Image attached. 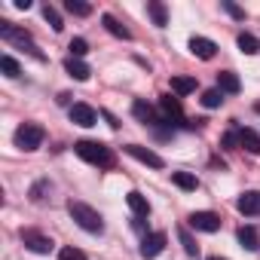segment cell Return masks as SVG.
Segmentation results:
<instances>
[{"mask_svg":"<svg viewBox=\"0 0 260 260\" xmlns=\"http://www.w3.org/2000/svg\"><path fill=\"white\" fill-rule=\"evenodd\" d=\"M43 138H46V132L37 122H25L16 128V147H22V150H37L43 144Z\"/></svg>","mask_w":260,"mask_h":260,"instance_id":"4","label":"cell"},{"mask_svg":"<svg viewBox=\"0 0 260 260\" xmlns=\"http://www.w3.org/2000/svg\"><path fill=\"white\" fill-rule=\"evenodd\" d=\"M58 260H86V254H83L80 248H61Z\"/></svg>","mask_w":260,"mask_h":260,"instance_id":"30","label":"cell"},{"mask_svg":"<svg viewBox=\"0 0 260 260\" xmlns=\"http://www.w3.org/2000/svg\"><path fill=\"white\" fill-rule=\"evenodd\" d=\"M74 150H77L80 159H86V162H92V166H98V169H113V166H116L113 150H110L107 144H101V141H77Z\"/></svg>","mask_w":260,"mask_h":260,"instance_id":"1","label":"cell"},{"mask_svg":"<svg viewBox=\"0 0 260 260\" xmlns=\"http://www.w3.org/2000/svg\"><path fill=\"white\" fill-rule=\"evenodd\" d=\"M0 37H4L7 43H13V46H19V49H25V52H31L37 61H43V52L37 49V43L31 40V34L22 31V28H16L13 22H0Z\"/></svg>","mask_w":260,"mask_h":260,"instance_id":"3","label":"cell"},{"mask_svg":"<svg viewBox=\"0 0 260 260\" xmlns=\"http://www.w3.org/2000/svg\"><path fill=\"white\" fill-rule=\"evenodd\" d=\"M43 19L52 25V31H61V28H64V25H61V16H58V10H55V7H49V4L43 7Z\"/></svg>","mask_w":260,"mask_h":260,"instance_id":"28","label":"cell"},{"mask_svg":"<svg viewBox=\"0 0 260 260\" xmlns=\"http://www.w3.org/2000/svg\"><path fill=\"white\" fill-rule=\"evenodd\" d=\"M125 153H128V156H135V159L144 162V166H150V169H162V166H166L159 153H153L150 147H141V144H125Z\"/></svg>","mask_w":260,"mask_h":260,"instance_id":"7","label":"cell"},{"mask_svg":"<svg viewBox=\"0 0 260 260\" xmlns=\"http://www.w3.org/2000/svg\"><path fill=\"white\" fill-rule=\"evenodd\" d=\"M101 22H104V28H107L113 37H119V40H128V37H132V31H128L116 16H110V13H104V16H101Z\"/></svg>","mask_w":260,"mask_h":260,"instance_id":"16","label":"cell"},{"mask_svg":"<svg viewBox=\"0 0 260 260\" xmlns=\"http://www.w3.org/2000/svg\"><path fill=\"white\" fill-rule=\"evenodd\" d=\"M162 248H166V233H150L141 242V257L144 260H153L156 254H162Z\"/></svg>","mask_w":260,"mask_h":260,"instance_id":"9","label":"cell"},{"mask_svg":"<svg viewBox=\"0 0 260 260\" xmlns=\"http://www.w3.org/2000/svg\"><path fill=\"white\" fill-rule=\"evenodd\" d=\"M236 43H239V49H242L245 55H254V52H260V43H257L251 34H239V40H236Z\"/></svg>","mask_w":260,"mask_h":260,"instance_id":"25","label":"cell"},{"mask_svg":"<svg viewBox=\"0 0 260 260\" xmlns=\"http://www.w3.org/2000/svg\"><path fill=\"white\" fill-rule=\"evenodd\" d=\"M178 236H181V245H184V251H187L190 257H196V254H199V245H196V239L190 236V230H187V226H181V230H178Z\"/></svg>","mask_w":260,"mask_h":260,"instance_id":"23","label":"cell"},{"mask_svg":"<svg viewBox=\"0 0 260 260\" xmlns=\"http://www.w3.org/2000/svg\"><path fill=\"white\" fill-rule=\"evenodd\" d=\"M159 107H162V122H181L184 119V107H181V101L178 98H172V95H162L159 98Z\"/></svg>","mask_w":260,"mask_h":260,"instance_id":"8","label":"cell"},{"mask_svg":"<svg viewBox=\"0 0 260 260\" xmlns=\"http://www.w3.org/2000/svg\"><path fill=\"white\" fill-rule=\"evenodd\" d=\"M236 236H239V242H242V248H245V251H254V248L260 245V239H257V230H254V226H242Z\"/></svg>","mask_w":260,"mask_h":260,"instance_id":"20","label":"cell"},{"mask_svg":"<svg viewBox=\"0 0 260 260\" xmlns=\"http://www.w3.org/2000/svg\"><path fill=\"white\" fill-rule=\"evenodd\" d=\"M172 181H175L181 190H196V187H199V178H196V175H190V172H175V175H172Z\"/></svg>","mask_w":260,"mask_h":260,"instance_id":"22","label":"cell"},{"mask_svg":"<svg viewBox=\"0 0 260 260\" xmlns=\"http://www.w3.org/2000/svg\"><path fill=\"white\" fill-rule=\"evenodd\" d=\"M239 147L257 156L260 153V135L254 132V128H239Z\"/></svg>","mask_w":260,"mask_h":260,"instance_id":"14","label":"cell"},{"mask_svg":"<svg viewBox=\"0 0 260 260\" xmlns=\"http://www.w3.org/2000/svg\"><path fill=\"white\" fill-rule=\"evenodd\" d=\"M68 49H71V58H83V55H86V52H89V43H86V40H83V37H74V40H71V46H68Z\"/></svg>","mask_w":260,"mask_h":260,"instance_id":"29","label":"cell"},{"mask_svg":"<svg viewBox=\"0 0 260 260\" xmlns=\"http://www.w3.org/2000/svg\"><path fill=\"white\" fill-rule=\"evenodd\" d=\"M0 71H4L7 77H13V80L22 74V68H19V61H16L13 55H4V58H0Z\"/></svg>","mask_w":260,"mask_h":260,"instance_id":"26","label":"cell"},{"mask_svg":"<svg viewBox=\"0 0 260 260\" xmlns=\"http://www.w3.org/2000/svg\"><path fill=\"white\" fill-rule=\"evenodd\" d=\"M220 144H223V147H226V150H236V147H239V132H226V135H223V141H220Z\"/></svg>","mask_w":260,"mask_h":260,"instance_id":"31","label":"cell"},{"mask_svg":"<svg viewBox=\"0 0 260 260\" xmlns=\"http://www.w3.org/2000/svg\"><path fill=\"white\" fill-rule=\"evenodd\" d=\"M217 89H220L223 95H236V92L242 89V83H239V77H236L233 71H220V74H217Z\"/></svg>","mask_w":260,"mask_h":260,"instance_id":"15","label":"cell"},{"mask_svg":"<svg viewBox=\"0 0 260 260\" xmlns=\"http://www.w3.org/2000/svg\"><path fill=\"white\" fill-rule=\"evenodd\" d=\"M22 245L28 251H34V254H49L52 251V239L37 233V230H22Z\"/></svg>","mask_w":260,"mask_h":260,"instance_id":"5","label":"cell"},{"mask_svg":"<svg viewBox=\"0 0 260 260\" xmlns=\"http://www.w3.org/2000/svg\"><path fill=\"white\" fill-rule=\"evenodd\" d=\"M68 214L77 220V226L80 230H86V233H101L104 230V220H101V214L92 208V205H86V202H68Z\"/></svg>","mask_w":260,"mask_h":260,"instance_id":"2","label":"cell"},{"mask_svg":"<svg viewBox=\"0 0 260 260\" xmlns=\"http://www.w3.org/2000/svg\"><path fill=\"white\" fill-rule=\"evenodd\" d=\"M64 10H68L71 16H80V19L92 16V7H89V4H83V0H68V4H64Z\"/></svg>","mask_w":260,"mask_h":260,"instance_id":"24","label":"cell"},{"mask_svg":"<svg viewBox=\"0 0 260 260\" xmlns=\"http://www.w3.org/2000/svg\"><path fill=\"white\" fill-rule=\"evenodd\" d=\"M208 260H226V257H208Z\"/></svg>","mask_w":260,"mask_h":260,"instance_id":"34","label":"cell"},{"mask_svg":"<svg viewBox=\"0 0 260 260\" xmlns=\"http://www.w3.org/2000/svg\"><path fill=\"white\" fill-rule=\"evenodd\" d=\"M71 119L77 122V125H95L98 122V113H95V107H89V104H74L71 107Z\"/></svg>","mask_w":260,"mask_h":260,"instance_id":"12","label":"cell"},{"mask_svg":"<svg viewBox=\"0 0 260 260\" xmlns=\"http://www.w3.org/2000/svg\"><path fill=\"white\" fill-rule=\"evenodd\" d=\"M202 104L211 110V107H220L223 104V92L220 89H208V92H202Z\"/></svg>","mask_w":260,"mask_h":260,"instance_id":"27","label":"cell"},{"mask_svg":"<svg viewBox=\"0 0 260 260\" xmlns=\"http://www.w3.org/2000/svg\"><path fill=\"white\" fill-rule=\"evenodd\" d=\"M132 113H135V119H141V122H147V125H156V122H159L156 110H153L147 101H135V104H132Z\"/></svg>","mask_w":260,"mask_h":260,"instance_id":"17","label":"cell"},{"mask_svg":"<svg viewBox=\"0 0 260 260\" xmlns=\"http://www.w3.org/2000/svg\"><path fill=\"white\" fill-rule=\"evenodd\" d=\"M46 190H49V184H46V181H40V184H34V187H31V199H34V202H40Z\"/></svg>","mask_w":260,"mask_h":260,"instance_id":"32","label":"cell"},{"mask_svg":"<svg viewBox=\"0 0 260 260\" xmlns=\"http://www.w3.org/2000/svg\"><path fill=\"white\" fill-rule=\"evenodd\" d=\"M223 10H226V13H230L233 19H245V13H242V10H239L236 4H230V0H223Z\"/></svg>","mask_w":260,"mask_h":260,"instance_id":"33","label":"cell"},{"mask_svg":"<svg viewBox=\"0 0 260 260\" xmlns=\"http://www.w3.org/2000/svg\"><path fill=\"white\" fill-rule=\"evenodd\" d=\"M147 13H150V19H153L159 28L169 25V13H166V7L159 4V0H150V4H147Z\"/></svg>","mask_w":260,"mask_h":260,"instance_id":"21","label":"cell"},{"mask_svg":"<svg viewBox=\"0 0 260 260\" xmlns=\"http://www.w3.org/2000/svg\"><path fill=\"white\" fill-rule=\"evenodd\" d=\"M236 208H239L245 217L260 214V190H248V193H242V196H239V202H236Z\"/></svg>","mask_w":260,"mask_h":260,"instance_id":"11","label":"cell"},{"mask_svg":"<svg viewBox=\"0 0 260 260\" xmlns=\"http://www.w3.org/2000/svg\"><path fill=\"white\" fill-rule=\"evenodd\" d=\"M172 92L175 95H190V92H196V80L193 77H172Z\"/></svg>","mask_w":260,"mask_h":260,"instance_id":"19","label":"cell"},{"mask_svg":"<svg viewBox=\"0 0 260 260\" xmlns=\"http://www.w3.org/2000/svg\"><path fill=\"white\" fill-rule=\"evenodd\" d=\"M125 202H128V208H132V214H135L138 220L150 214V202H147V199H144L138 190H132V193H128V196H125Z\"/></svg>","mask_w":260,"mask_h":260,"instance_id":"13","label":"cell"},{"mask_svg":"<svg viewBox=\"0 0 260 260\" xmlns=\"http://www.w3.org/2000/svg\"><path fill=\"white\" fill-rule=\"evenodd\" d=\"M64 71H68L74 80H80V83H83V80H89V74H92V71H89V64H86L83 58H68V61H64Z\"/></svg>","mask_w":260,"mask_h":260,"instance_id":"18","label":"cell"},{"mask_svg":"<svg viewBox=\"0 0 260 260\" xmlns=\"http://www.w3.org/2000/svg\"><path fill=\"white\" fill-rule=\"evenodd\" d=\"M190 226L199 233H217L220 230V217L214 211H193L190 214Z\"/></svg>","mask_w":260,"mask_h":260,"instance_id":"6","label":"cell"},{"mask_svg":"<svg viewBox=\"0 0 260 260\" xmlns=\"http://www.w3.org/2000/svg\"><path fill=\"white\" fill-rule=\"evenodd\" d=\"M190 52H193L196 58L208 61V58H214L217 43H214V40H208V37H190Z\"/></svg>","mask_w":260,"mask_h":260,"instance_id":"10","label":"cell"}]
</instances>
